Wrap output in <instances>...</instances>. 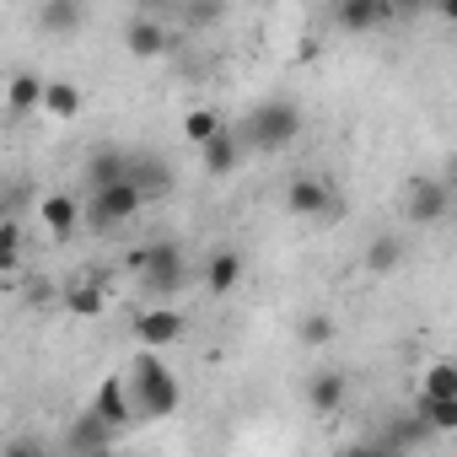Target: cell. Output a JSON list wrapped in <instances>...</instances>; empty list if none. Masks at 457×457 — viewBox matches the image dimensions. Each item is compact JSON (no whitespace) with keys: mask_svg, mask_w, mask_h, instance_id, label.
<instances>
[{"mask_svg":"<svg viewBox=\"0 0 457 457\" xmlns=\"http://www.w3.org/2000/svg\"><path fill=\"white\" fill-rule=\"evenodd\" d=\"M237 280H243V253H232V248L210 253V264H204V286H210V296L237 291Z\"/></svg>","mask_w":457,"mask_h":457,"instance_id":"7c38bea8","label":"cell"},{"mask_svg":"<svg viewBox=\"0 0 457 457\" xmlns=\"http://www.w3.org/2000/svg\"><path fill=\"white\" fill-rule=\"evenodd\" d=\"M140 204H145V188L135 178L113 183V188H103V194L87 199V226H92V232H113V226H124L129 215H140Z\"/></svg>","mask_w":457,"mask_h":457,"instance_id":"3957f363","label":"cell"},{"mask_svg":"<svg viewBox=\"0 0 457 457\" xmlns=\"http://www.w3.org/2000/svg\"><path fill=\"white\" fill-rule=\"evenodd\" d=\"M425 425H430V436H457V398H420V409H414Z\"/></svg>","mask_w":457,"mask_h":457,"instance_id":"7402d4cb","label":"cell"},{"mask_svg":"<svg viewBox=\"0 0 457 457\" xmlns=\"http://www.w3.org/2000/svg\"><path fill=\"white\" fill-rule=\"evenodd\" d=\"M92 457H124V452H113V446H108V452H92Z\"/></svg>","mask_w":457,"mask_h":457,"instance_id":"f546056e","label":"cell"},{"mask_svg":"<svg viewBox=\"0 0 457 457\" xmlns=\"http://www.w3.org/2000/svg\"><path fill=\"white\" fill-rule=\"evenodd\" d=\"M286 204H291V215H323V210H328V188H323L318 178H291Z\"/></svg>","mask_w":457,"mask_h":457,"instance_id":"e0dca14e","label":"cell"},{"mask_svg":"<svg viewBox=\"0 0 457 457\" xmlns=\"http://www.w3.org/2000/svg\"><path fill=\"white\" fill-rule=\"evenodd\" d=\"M398 259H403V243L398 237H371V248H366V270L371 275H387V270H398Z\"/></svg>","mask_w":457,"mask_h":457,"instance_id":"cb8c5ba5","label":"cell"},{"mask_svg":"<svg viewBox=\"0 0 457 457\" xmlns=\"http://www.w3.org/2000/svg\"><path fill=\"white\" fill-rule=\"evenodd\" d=\"M60 302H65V312H76V318H97V312L108 307L103 286H92V280H76V286H71V291H65Z\"/></svg>","mask_w":457,"mask_h":457,"instance_id":"44dd1931","label":"cell"},{"mask_svg":"<svg viewBox=\"0 0 457 457\" xmlns=\"http://www.w3.org/2000/svg\"><path fill=\"white\" fill-rule=\"evenodd\" d=\"M452 210H457V204H452V194H446L441 178H414V183H409L403 215H409L414 226H436V220H446Z\"/></svg>","mask_w":457,"mask_h":457,"instance_id":"5b68a950","label":"cell"},{"mask_svg":"<svg viewBox=\"0 0 457 457\" xmlns=\"http://www.w3.org/2000/svg\"><path fill=\"white\" fill-rule=\"evenodd\" d=\"M199 156H204V172H210V178H226V172H237L243 140H237L232 129H220V135H215V140H210V145H204Z\"/></svg>","mask_w":457,"mask_h":457,"instance_id":"2e32d148","label":"cell"},{"mask_svg":"<svg viewBox=\"0 0 457 457\" xmlns=\"http://www.w3.org/2000/svg\"><path fill=\"white\" fill-rule=\"evenodd\" d=\"M135 339H140V350H162V345H178L183 334H188V318L167 302V307H140L135 312Z\"/></svg>","mask_w":457,"mask_h":457,"instance_id":"277c9868","label":"cell"},{"mask_svg":"<svg viewBox=\"0 0 457 457\" xmlns=\"http://www.w3.org/2000/svg\"><path fill=\"white\" fill-rule=\"evenodd\" d=\"M92 414H97L103 425H113V430H124L129 420H140V414H135V393H129V382H124V371H113V377H103V382H97V398H92Z\"/></svg>","mask_w":457,"mask_h":457,"instance_id":"8992f818","label":"cell"},{"mask_svg":"<svg viewBox=\"0 0 457 457\" xmlns=\"http://www.w3.org/2000/svg\"><path fill=\"white\" fill-rule=\"evenodd\" d=\"M183 253L172 248V243H162V248H145V270H140V280H145V291L151 296H172L178 286H183Z\"/></svg>","mask_w":457,"mask_h":457,"instance_id":"52a82bcc","label":"cell"},{"mask_svg":"<svg viewBox=\"0 0 457 457\" xmlns=\"http://www.w3.org/2000/svg\"><path fill=\"white\" fill-rule=\"evenodd\" d=\"M81 108H87V97H81L76 81H49V87H44V113H49V119L71 124V119H81Z\"/></svg>","mask_w":457,"mask_h":457,"instance_id":"5bb4252c","label":"cell"},{"mask_svg":"<svg viewBox=\"0 0 457 457\" xmlns=\"http://www.w3.org/2000/svg\"><path fill=\"white\" fill-rule=\"evenodd\" d=\"M420 398H457V361H430L420 371Z\"/></svg>","mask_w":457,"mask_h":457,"instance_id":"d6986e66","label":"cell"},{"mask_svg":"<svg viewBox=\"0 0 457 457\" xmlns=\"http://www.w3.org/2000/svg\"><path fill=\"white\" fill-rule=\"evenodd\" d=\"M441 12H446V17H452V22H457V6H441Z\"/></svg>","mask_w":457,"mask_h":457,"instance_id":"4dcf8cb0","label":"cell"},{"mask_svg":"<svg viewBox=\"0 0 457 457\" xmlns=\"http://www.w3.org/2000/svg\"><path fill=\"white\" fill-rule=\"evenodd\" d=\"M38 215H44V232H49V237H71L76 226L87 220V204H81L76 194H44Z\"/></svg>","mask_w":457,"mask_h":457,"instance_id":"ba28073f","label":"cell"},{"mask_svg":"<svg viewBox=\"0 0 457 457\" xmlns=\"http://www.w3.org/2000/svg\"><path fill=\"white\" fill-rule=\"evenodd\" d=\"M124 382H129V393H135V414H140V420H167V414H178V403H183V387H178L172 366H167L156 350H140V355L129 361Z\"/></svg>","mask_w":457,"mask_h":457,"instance_id":"6da1fadb","label":"cell"},{"mask_svg":"<svg viewBox=\"0 0 457 457\" xmlns=\"http://www.w3.org/2000/svg\"><path fill=\"white\" fill-rule=\"evenodd\" d=\"M81 22H87V12L76 6V0H44V6H38V28L44 33H71Z\"/></svg>","mask_w":457,"mask_h":457,"instance_id":"ffe728a7","label":"cell"},{"mask_svg":"<svg viewBox=\"0 0 457 457\" xmlns=\"http://www.w3.org/2000/svg\"><path fill=\"white\" fill-rule=\"evenodd\" d=\"M452 215H457V210H452Z\"/></svg>","mask_w":457,"mask_h":457,"instance_id":"1f68e13d","label":"cell"},{"mask_svg":"<svg viewBox=\"0 0 457 457\" xmlns=\"http://www.w3.org/2000/svg\"><path fill=\"white\" fill-rule=\"evenodd\" d=\"M44 76H33V71H17L12 81H6V103H12V113H28V108H44Z\"/></svg>","mask_w":457,"mask_h":457,"instance_id":"ac0fdd59","label":"cell"},{"mask_svg":"<svg viewBox=\"0 0 457 457\" xmlns=\"http://www.w3.org/2000/svg\"><path fill=\"white\" fill-rule=\"evenodd\" d=\"M0 264L6 270L22 264V226H17V215H6V226H0Z\"/></svg>","mask_w":457,"mask_h":457,"instance_id":"484cf974","label":"cell"},{"mask_svg":"<svg viewBox=\"0 0 457 457\" xmlns=\"http://www.w3.org/2000/svg\"><path fill=\"white\" fill-rule=\"evenodd\" d=\"M220 129H226V124L215 119V108H194V113L183 119V140H188V145H199V151H204Z\"/></svg>","mask_w":457,"mask_h":457,"instance_id":"603a6c76","label":"cell"},{"mask_svg":"<svg viewBox=\"0 0 457 457\" xmlns=\"http://www.w3.org/2000/svg\"><path fill=\"white\" fill-rule=\"evenodd\" d=\"M129 178H135V162H129L124 151H97V156L87 162L92 194H103V188H113V183H129Z\"/></svg>","mask_w":457,"mask_h":457,"instance_id":"9c48e42d","label":"cell"},{"mask_svg":"<svg viewBox=\"0 0 457 457\" xmlns=\"http://www.w3.org/2000/svg\"><path fill=\"white\" fill-rule=\"evenodd\" d=\"M124 44H129V54H135V60H156V54L167 49V28H162V22H151V17H135V22L124 28Z\"/></svg>","mask_w":457,"mask_h":457,"instance_id":"4fadbf2b","label":"cell"},{"mask_svg":"<svg viewBox=\"0 0 457 457\" xmlns=\"http://www.w3.org/2000/svg\"><path fill=\"white\" fill-rule=\"evenodd\" d=\"M387 17H393V6H382V0H345V6H334V22L345 33H366V28H377Z\"/></svg>","mask_w":457,"mask_h":457,"instance_id":"8fae6325","label":"cell"},{"mask_svg":"<svg viewBox=\"0 0 457 457\" xmlns=\"http://www.w3.org/2000/svg\"><path fill=\"white\" fill-rule=\"evenodd\" d=\"M387 441H393V446H398V452H409V446H414V441H430V425H425V420H420V414H409V420H398V425H393V430H387Z\"/></svg>","mask_w":457,"mask_h":457,"instance_id":"d4e9b609","label":"cell"},{"mask_svg":"<svg viewBox=\"0 0 457 457\" xmlns=\"http://www.w3.org/2000/svg\"><path fill=\"white\" fill-rule=\"evenodd\" d=\"M6 457H33V446H12V452H6Z\"/></svg>","mask_w":457,"mask_h":457,"instance_id":"f1b7e54d","label":"cell"},{"mask_svg":"<svg viewBox=\"0 0 457 457\" xmlns=\"http://www.w3.org/2000/svg\"><path fill=\"white\" fill-rule=\"evenodd\" d=\"M113 436H119V430H113V425H103V420H97V414L87 409V414L76 420V430H71V452H76V457L108 452V441H113Z\"/></svg>","mask_w":457,"mask_h":457,"instance_id":"9a60e30c","label":"cell"},{"mask_svg":"<svg viewBox=\"0 0 457 457\" xmlns=\"http://www.w3.org/2000/svg\"><path fill=\"white\" fill-rule=\"evenodd\" d=\"M296 334H302V345H328V339H334L339 328H334V318H328V312H307Z\"/></svg>","mask_w":457,"mask_h":457,"instance_id":"4316f807","label":"cell"},{"mask_svg":"<svg viewBox=\"0 0 457 457\" xmlns=\"http://www.w3.org/2000/svg\"><path fill=\"white\" fill-rule=\"evenodd\" d=\"M345 457H403V452H398L393 441H371V446H350Z\"/></svg>","mask_w":457,"mask_h":457,"instance_id":"83f0119b","label":"cell"},{"mask_svg":"<svg viewBox=\"0 0 457 457\" xmlns=\"http://www.w3.org/2000/svg\"><path fill=\"white\" fill-rule=\"evenodd\" d=\"M248 145H259V151H286L296 135H302V108L291 103V97H270V103H259L253 113H248Z\"/></svg>","mask_w":457,"mask_h":457,"instance_id":"7a4b0ae2","label":"cell"},{"mask_svg":"<svg viewBox=\"0 0 457 457\" xmlns=\"http://www.w3.org/2000/svg\"><path fill=\"white\" fill-rule=\"evenodd\" d=\"M345 398H350L345 371H318V377L307 382V403H312L318 414H339V409H345Z\"/></svg>","mask_w":457,"mask_h":457,"instance_id":"30bf717a","label":"cell"}]
</instances>
